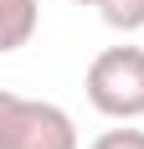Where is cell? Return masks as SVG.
Returning <instances> with one entry per match:
<instances>
[{"instance_id":"1","label":"cell","mask_w":144,"mask_h":149,"mask_svg":"<svg viewBox=\"0 0 144 149\" xmlns=\"http://www.w3.org/2000/svg\"><path fill=\"white\" fill-rule=\"evenodd\" d=\"M87 103L98 108L103 118H144V46H108L87 62L82 77Z\"/></svg>"},{"instance_id":"2","label":"cell","mask_w":144,"mask_h":149,"mask_svg":"<svg viewBox=\"0 0 144 149\" xmlns=\"http://www.w3.org/2000/svg\"><path fill=\"white\" fill-rule=\"evenodd\" d=\"M0 149H77V129L57 103L0 93Z\"/></svg>"},{"instance_id":"3","label":"cell","mask_w":144,"mask_h":149,"mask_svg":"<svg viewBox=\"0 0 144 149\" xmlns=\"http://www.w3.org/2000/svg\"><path fill=\"white\" fill-rule=\"evenodd\" d=\"M36 31V0H5V31H0V52H15V46L31 41Z\"/></svg>"},{"instance_id":"4","label":"cell","mask_w":144,"mask_h":149,"mask_svg":"<svg viewBox=\"0 0 144 149\" xmlns=\"http://www.w3.org/2000/svg\"><path fill=\"white\" fill-rule=\"evenodd\" d=\"M98 10L113 31H139L144 26V0H98Z\"/></svg>"},{"instance_id":"5","label":"cell","mask_w":144,"mask_h":149,"mask_svg":"<svg viewBox=\"0 0 144 149\" xmlns=\"http://www.w3.org/2000/svg\"><path fill=\"white\" fill-rule=\"evenodd\" d=\"M87 149H144V129H108V134H98Z\"/></svg>"},{"instance_id":"6","label":"cell","mask_w":144,"mask_h":149,"mask_svg":"<svg viewBox=\"0 0 144 149\" xmlns=\"http://www.w3.org/2000/svg\"><path fill=\"white\" fill-rule=\"evenodd\" d=\"M77 5H98V0H77Z\"/></svg>"}]
</instances>
